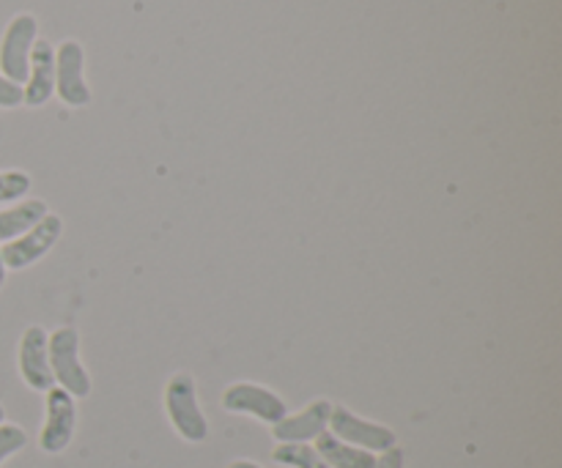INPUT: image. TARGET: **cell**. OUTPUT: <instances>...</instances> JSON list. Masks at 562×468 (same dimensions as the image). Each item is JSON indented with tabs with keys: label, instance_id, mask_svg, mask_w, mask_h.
Listing matches in <instances>:
<instances>
[{
	"label": "cell",
	"instance_id": "13",
	"mask_svg": "<svg viewBox=\"0 0 562 468\" xmlns=\"http://www.w3.org/2000/svg\"><path fill=\"white\" fill-rule=\"evenodd\" d=\"M44 217H47V203L44 201H25L14 208H5V212H0V241L20 239Z\"/></svg>",
	"mask_w": 562,
	"mask_h": 468
},
{
	"label": "cell",
	"instance_id": "2",
	"mask_svg": "<svg viewBox=\"0 0 562 468\" xmlns=\"http://www.w3.org/2000/svg\"><path fill=\"white\" fill-rule=\"evenodd\" d=\"M49 367H53V378H58L60 389L71 395V398H88L91 395V378H88L86 367L80 365V338L75 329L64 327L53 332L47 340Z\"/></svg>",
	"mask_w": 562,
	"mask_h": 468
},
{
	"label": "cell",
	"instance_id": "21",
	"mask_svg": "<svg viewBox=\"0 0 562 468\" xmlns=\"http://www.w3.org/2000/svg\"><path fill=\"white\" fill-rule=\"evenodd\" d=\"M3 416H5V411H3V406H0V425H3Z\"/></svg>",
	"mask_w": 562,
	"mask_h": 468
},
{
	"label": "cell",
	"instance_id": "20",
	"mask_svg": "<svg viewBox=\"0 0 562 468\" xmlns=\"http://www.w3.org/2000/svg\"><path fill=\"white\" fill-rule=\"evenodd\" d=\"M231 468H261V466H256V464H250V460H239V464H234Z\"/></svg>",
	"mask_w": 562,
	"mask_h": 468
},
{
	"label": "cell",
	"instance_id": "6",
	"mask_svg": "<svg viewBox=\"0 0 562 468\" xmlns=\"http://www.w3.org/2000/svg\"><path fill=\"white\" fill-rule=\"evenodd\" d=\"M223 406L225 411L258 416V420L269 422V425H278V422L289 416L283 400L274 392H269V389L256 387V384H234V387H228L223 395Z\"/></svg>",
	"mask_w": 562,
	"mask_h": 468
},
{
	"label": "cell",
	"instance_id": "3",
	"mask_svg": "<svg viewBox=\"0 0 562 468\" xmlns=\"http://www.w3.org/2000/svg\"><path fill=\"white\" fill-rule=\"evenodd\" d=\"M36 42V20L31 14H20L9 22L0 44V69L5 80L27 82V69H31V47Z\"/></svg>",
	"mask_w": 562,
	"mask_h": 468
},
{
	"label": "cell",
	"instance_id": "15",
	"mask_svg": "<svg viewBox=\"0 0 562 468\" xmlns=\"http://www.w3.org/2000/svg\"><path fill=\"white\" fill-rule=\"evenodd\" d=\"M31 190V175L22 173V170H9V173H0V203L16 201V197L27 195Z\"/></svg>",
	"mask_w": 562,
	"mask_h": 468
},
{
	"label": "cell",
	"instance_id": "5",
	"mask_svg": "<svg viewBox=\"0 0 562 468\" xmlns=\"http://www.w3.org/2000/svg\"><path fill=\"white\" fill-rule=\"evenodd\" d=\"M329 425H333V436L351 447L368 449V453H387L390 447H395V433L390 427L360 420L349 409H333Z\"/></svg>",
	"mask_w": 562,
	"mask_h": 468
},
{
	"label": "cell",
	"instance_id": "19",
	"mask_svg": "<svg viewBox=\"0 0 562 468\" xmlns=\"http://www.w3.org/2000/svg\"><path fill=\"white\" fill-rule=\"evenodd\" d=\"M5 283V263H3V255H0V288H3Z\"/></svg>",
	"mask_w": 562,
	"mask_h": 468
},
{
	"label": "cell",
	"instance_id": "11",
	"mask_svg": "<svg viewBox=\"0 0 562 468\" xmlns=\"http://www.w3.org/2000/svg\"><path fill=\"white\" fill-rule=\"evenodd\" d=\"M55 88V49L49 42H33L31 47V69H27L25 104L42 107Z\"/></svg>",
	"mask_w": 562,
	"mask_h": 468
},
{
	"label": "cell",
	"instance_id": "10",
	"mask_svg": "<svg viewBox=\"0 0 562 468\" xmlns=\"http://www.w3.org/2000/svg\"><path fill=\"white\" fill-rule=\"evenodd\" d=\"M58 93L71 107L91 102V91L82 80V47L77 42H64L58 49Z\"/></svg>",
	"mask_w": 562,
	"mask_h": 468
},
{
	"label": "cell",
	"instance_id": "17",
	"mask_svg": "<svg viewBox=\"0 0 562 468\" xmlns=\"http://www.w3.org/2000/svg\"><path fill=\"white\" fill-rule=\"evenodd\" d=\"M22 102H25V91L16 82L0 77V107H16Z\"/></svg>",
	"mask_w": 562,
	"mask_h": 468
},
{
	"label": "cell",
	"instance_id": "7",
	"mask_svg": "<svg viewBox=\"0 0 562 468\" xmlns=\"http://www.w3.org/2000/svg\"><path fill=\"white\" fill-rule=\"evenodd\" d=\"M75 398H71L66 389L53 387L47 389V422H44V431L38 444H42L44 453L58 455L69 447L71 436H75Z\"/></svg>",
	"mask_w": 562,
	"mask_h": 468
},
{
	"label": "cell",
	"instance_id": "18",
	"mask_svg": "<svg viewBox=\"0 0 562 468\" xmlns=\"http://www.w3.org/2000/svg\"><path fill=\"white\" fill-rule=\"evenodd\" d=\"M404 449L401 447H390L382 458L376 460V468H404Z\"/></svg>",
	"mask_w": 562,
	"mask_h": 468
},
{
	"label": "cell",
	"instance_id": "4",
	"mask_svg": "<svg viewBox=\"0 0 562 468\" xmlns=\"http://www.w3.org/2000/svg\"><path fill=\"white\" fill-rule=\"evenodd\" d=\"M60 230H64L60 217L47 214L42 222L33 225V228L27 230V233H22L20 239L5 241V247L0 250L5 269H14V272H20V269H27L31 263H36L38 258H44L49 250H53L55 241L60 239Z\"/></svg>",
	"mask_w": 562,
	"mask_h": 468
},
{
	"label": "cell",
	"instance_id": "14",
	"mask_svg": "<svg viewBox=\"0 0 562 468\" xmlns=\"http://www.w3.org/2000/svg\"><path fill=\"white\" fill-rule=\"evenodd\" d=\"M272 458L274 464L291 468H329L322 458H318L316 449L307 447V444H280V447L274 449Z\"/></svg>",
	"mask_w": 562,
	"mask_h": 468
},
{
	"label": "cell",
	"instance_id": "12",
	"mask_svg": "<svg viewBox=\"0 0 562 468\" xmlns=\"http://www.w3.org/2000/svg\"><path fill=\"white\" fill-rule=\"evenodd\" d=\"M316 453L329 468H376V458L368 449L351 447L327 431L316 436Z\"/></svg>",
	"mask_w": 562,
	"mask_h": 468
},
{
	"label": "cell",
	"instance_id": "9",
	"mask_svg": "<svg viewBox=\"0 0 562 468\" xmlns=\"http://www.w3.org/2000/svg\"><path fill=\"white\" fill-rule=\"evenodd\" d=\"M329 414H333V406L327 400H316L313 406H307L302 414L285 416L283 422H278L274 427V438L283 444H305L311 438L322 436L329 425Z\"/></svg>",
	"mask_w": 562,
	"mask_h": 468
},
{
	"label": "cell",
	"instance_id": "8",
	"mask_svg": "<svg viewBox=\"0 0 562 468\" xmlns=\"http://www.w3.org/2000/svg\"><path fill=\"white\" fill-rule=\"evenodd\" d=\"M20 373L25 384L36 392H47L53 389V367H49L47 354V334L42 327H31L22 334L20 343Z\"/></svg>",
	"mask_w": 562,
	"mask_h": 468
},
{
	"label": "cell",
	"instance_id": "1",
	"mask_svg": "<svg viewBox=\"0 0 562 468\" xmlns=\"http://www.w3.org/2000/svg\"><path fill=\"white\" fill-rule=\"evenodd\" d=\"M165 406H168V416L181 438L198 444L209 436V422L198 406L195 378L190 373H176L170 378L168 389H165Z\"/></svg>",
	"mask_w": 562,
	"mask_h": 468
},
{
	"label": "cell",
	"instance_id": "16",
	"mask_svg": "<svg viewBox=\"0 0 562 468\" xmlns=\"http://www.w3.org/2000/svg\"><path fill=\"white\" fill-rule=\"evenodd\" d=\"M25 444H27V436L22 427L0 425V464H3L5 458H11L14 453H20Z\"/></svg>",
	"mask_w": 562,
	"mask_h": 468
}]
</instances>
